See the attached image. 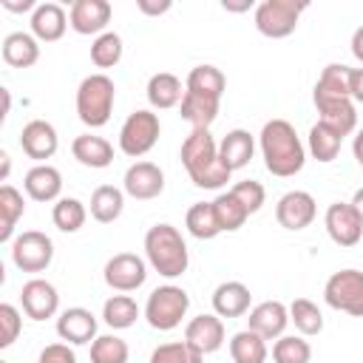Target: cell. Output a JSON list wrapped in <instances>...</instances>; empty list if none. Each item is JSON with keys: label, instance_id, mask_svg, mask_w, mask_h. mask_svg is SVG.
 I'll return each instance as SVG.
<instances>
[{"label": "cell", "instance_id": "cell-24", "mask_svg": "<svg viewBox=\"0 0 363 363\" xmlns=\"http://www.w3.org/2000/svg\"><path fill=\"white\" fill-rule=\"evenodd\" d=\"M252 153H255V139H252V133L244 130V128L227 130V136L218 142V156H221V162H224V167H227L230 173L247 167L250 159H252Z\"/></svg>", "mask_w": 363, "mask_h": 363}, {"label": "cell", "instance_id": "cell-32", "mask_svg": "<svg viewBox=\"0 0 363 363\" xmlns=\"http://www.w3.org/2000/svg\"><path fill=\"white\" fill-rule=\"evenodd\" d=\"M184 227H187V233H190L193 238H199V241L216 238V235L221 233V224H218V218H216L213 201H196V204L187 210V216H184Z\"/></svg>", "mask_w": 363, "mask_h": 363}, {"label": "cell", "instance_id": "cell-12", "mask_svg": "<svg viewBox=\"0 0 363 363\" xmlns=\"http://www.w3.org/2000/svg\"><path fill=\"white\" fill-rule=\"evenodd\" d=\"M326 233L337 247H354L357 241H363V218L357 216V210L349 201H335L326 207L323 216Z\"/></svg>", "mask_w": 363, "mask_h": 363}, {"label": "cell", "instance_id": "cell-51", "mask_svg": "<svg viewBox=\"0 0 363 363\" xmlns=\"http://www.w3.org/2000/svg\"><path fill=\"white\" fill-rule=\"evenodd\" d=\"M349 204H352V207L357 210V216L363 218V187H357V190H354V196H352V201H349Z\"/></svg>", "mask_w": 363, "mask_h": 363}, {"label": "cell", "instance_id": "cell-35", "mask_svg": "<svg viewBox=\"0 0 363 363\" xmlns=\"http://www.w3.org/2000/svg\"><path fill=\"white\" fill-rule=\"evenodd\" d=\"M289 323H295L298 335H303V337L323 332V315H320L318 303H312L309 298H295L289 303Z\"/></svg>", "mask_w": 363, "mask_h": 363}, {"label": "cell", "instance_id": "cell-43", "mask_svg": "<svg viewBox=\"0 0 363 363\" xmlns=\"http://www.w3.org/2000/svg\"><path fill=\"white\" fill-rule=\"evenodd\" d=\"M230 193L247 207V213L252 216V213H258L261 207H264V201H267V190H264V184L261 182H255V179H244V182H235L233 187H230Z\"/></svg>", "mask_w": 363, "mask_h": 363}, {"label": "cell", "instance_id": "cell-19", "mask_svg": "<svg viewBox=\"0 0 363 363\" xmlns=\"http://www.w3.org/2000/svg\"><path fill=\"white\" fill-rule=\"evenodd\" d=\"M111 3L108 0H77L71 3V11H68V23L77 34H105L108 23H111Z\"/></svg>", "mask_w": 363, "mask_h": 363}, {"label": "cell", "instance_id": "cell-9", "mask_svg": "<svg viewBox=\"0 0 363 363\" xmlns=\"http://www.w3.org/2000/svg\"><path fill=\"white\" fill-rule=\"evenodd\" d=\"M323 301L337 312H346L352 318H363V272L360 269L332 272L326 286H323Z\"/></svg>", "mask_w": 363, "mask_h": 363}, {"label": "cell", "instance_id": "cell-27", "mask_svg": "<svg viewBox=\"0 0 363 363\" xmlns=\"http://www.w3.org/2000/svg\"><path fill=\"white\" fill-rule=\"evenodd\" d=\"M3 60L11 68H31L40 60V40L28 31H11L3 40Z\"/></svg>", "mask_w": 363, "mask_h": 363}, {"label": "cell", "instance_id": "cell-30", "mask_svg": "<svg viewBox=\"0 0 363 363\" xmlns=\"http://www.w3.org/2000/svg\"><path fill=\"white\" fill-rule=\"evenodd\" d=\"M184 91H193V94H201V96H210V99H221L224 91H227V77L216 65H196L187 74Z\"/></svg>", "mask_w": 363, "mask_h": 363}, {"label": "cell", "instance_id": "cell-22", "mask_svg": "<svg viewBox=\"0 0 363 363\" xmlns=\"http://www.w3.org/2000/svg\"><path fill=\"white\" fill-rule=\"evenodd\" d=\"M23 187L28 193V199L34 201H60V193H62V173L54 167V164H34L26 179H23Z\"/></svg>", "mask_w": 363, "mask_h": 363}, {"label": "cell", "instance_id": "cell-25", "mask_svg": "<svg viewBox=\"0 0 363 363\" xmlns=\"http://www.w3.org/2000/svg\"><path fill=\"white\" fill-rule=\"evenodd\" d=\"M71 153L79 164L94 167V170H102L113 162V145L105 136H96V133H79L71 142Z\"/></svg>", "mask_w": 363, "mask_h": 363}, {"label": "cell", "instance_id": "cell-21", "mask_svg": "<svg viewBox=\"0 0 363 363\" xmlns=\"http://www.w3.org/2000/svg\"><path fill=\"white\" fill-rule=\"evenodd\" d=\"M68 26V14L60 3H37V9L31 11V34L40 43H57Z\"/></svg>", "mask_w": 363, "mask_h": 363}, {"label": "cell", "instance_id": "cell-31", "mask_svg": "<svg viewBox=\"0 0 363 363\" xmlns=\"http://www.w3.org/2000/svg\"><path fill=\"white\" fill-rule=\"evenodd\" d=\"M26 213V199L17 187L3 184L0 187V241H14V227L20 216Z\"/></svg>", "mask_w": 363, "mask_h": 363}, {"label": "cell", "instance_id": "cell-49", "mask_svg": "<svg viewBox=\"0 0 363 363\" xmlns=\"http://www.w3.org/2000/svg\"><path fill=\"white\" fill-rule=\"evenodd\" d=\"M352 153H354V159H357V164H360V170H363V128L354 133V139H352Z\"/></svg>", "mask_w": 363, "mask_h": 363}, {"label": "cell", "instance_id": "cell-34", "mask_svg": "<svg viewBox=\"0 0 363 363\" xmlns=\"http://www.w3.org/2000/svg\"><path fill=\"white\" fill-rule=\"evenodd\" d=\"M139 318V303L130 295H111L102 306V320L111 329H130Z\"/></svg>", "mask_w": 363, "mask_h": 363}, {"label": "cell", "instance_id": "cell-6", "mask_svg": "<svg viewBox=\"0 0 363 363\" xmlns=\"http://www.w3.org/2000/svg\"><path fill=\"white\" fill-rule=\"evenodd\" d=\"M187 309H190V295L176 284H164V286H156L147 295L145 320L159 332H170L182 323Z\"/></svg>", "mask_w": 363, "mask_h": 363}, {"label": "cell", "instance_id": "cell-7", "mask_svg": "<svg viewBox=\"0 0 363 363\" xmlns=\"http://www.w3.org/2000/svg\"><path fill=\"white\" fill-rule=\"evenodd\" d=\"M306 0H264L255 6V28L269 40H284L298 28Z\"/></svg>", "mask_w": 363, "mask_h": 363}, {"label": "cell", "instance_id": "cell-17", "mask_svg": "<svg viewBox=\"0 0 363 363\" xmlns=\"http://www.w3.org/2000/svg\"><path fill=\"white\" fill-rule=\"evenodd\" d=\"M57 335L62 343H71V346H85V343H94L99 335H96V318L91 309L85 306H71V309H62L60 318H57Z\"/></svg>", "mask_w": 363, "mask_h": 363}, {"label": "cell", "instance_id": "cell-46", "mask_svg": "<svg viewBox=\"0 0 363 363\" xmlns=\"http://www.w3.org/2000/svg\"><path fill=\"white\" fill-rule=\"evenodd\" d=\"M349 94L354 102H363V68H349Z\"/></svg>", "mask_w": 363, "mask_h": 363}, {"label": "cell", "instance_id": "cell-48", "mask_svg": "<svg viewBox=\"0 0 363 363\" xmlns=\"http://www.w3.org/2000/svg\"><path fill=\"white\" fill-rule=\"evenodd\" d=\"M352 54L357 62H363V26H357L352 34Z\"/></svg>", "mask_w": 363, "mask_h": 363}, {"label": "cell", "instance_id": "cell-2", "mask_svg": "<svg viewBox=\"0 0 363 363\" xmlns=\"http://www.w3.org/2000/svg\"><path fill=\"white\" fill-rule=\"evenodd\" d=\"M258 145H261L267 170L278 179H289V176L301 173L306 164V147H303L295 125L286 119L264 122V128L258 133Z\"/></svg>", "mask_w": 363, "mask_h": 363}, {"label": "cell", "instance_id": "cell-52", "mask_svg": "<svg viewBox=\"0 0 363 363\" xmlns=\"http://www.w3.org/2000/svg\"><path fill=\"white\" fill-rule=\"evenodd\" d=\"M221 6H224L227 11H247V9L252 6V3H250V0H244V3H233V0H224Z\"/></svg>", "mask_w": 363, "mask_h": 363}, {"label": "cell", "instance_id": "cell-26", "mask_svg": "<svg viewBox=\"0 0 363 363\" xmlns=\"http://www.w3.org/2000/svg\"><path fill=\"white\" fill-rule=\"evenodd\" d=\"M145 94H147V102H150L156 111H167V108L182 105V99H184V85H182V79H179L176 74L159 71V74H153V77L147 79Z\"/></svg>", "mask_w": 363, "mask_h": 363}, {"label": "cell", "instance_id": "cell-5", "mask_svg": "<svg viewBox=\"0 0 363 363\" xmlns=\"http://www.w3.org/2000/svg\"><path fill=\"white\" fill-rule=\"evenodd\" d=\"M116 102V85L108 74H88L77 88V116L88 128L108 125Z\"/></svg>", "mask_w": 363, "mask_h": 363}, {"label": "cell", "instance_id": "cell-18", "mask_svg": "<svg viewBox=\"0 0 363 363\" xmlns=\"http://www.w3.org/2000/svg\"><path fill=\"white\" fill-rule=\"evenodd\" d=\"M247 315V329H252L264 340H278L289 326V306H284L281 301H261Z\"/></svg>", "mask_w": 363, "mask_h": 363}, {"label": "cell", "instance_id": "cell-47", "mask_svg": "<svg viewBox=\"0 0 363 363\" xmlns=\"http://www.w3.org/2000/svg\"><path fill=\"white\" fill-rule=\"evenodd\" d=\"M136 9L142 11V14H150V17H156V14H164L167 9H170V0H136Z\"/></svg>", "mask_w": 363, "mask_h": 363}, {"label": "cell", "instance_id": "cell-8", "mask_svg": "<svg viewBox=\"0 0 363 363\" xmlns=\"http://www.w3.org/2000/svg\"><path fill=\"white\" fill-rule=\"evenodd\" d=\"M159 133H162L159 113L145 111V108L133 111V113H128V119L119 128V150L130 159H139L156 147Z\"/></svg>", "mask_w": 363, "mask_h": 363}, {"label": "cell", "instance_id": "cell-37", "mask_svg": "<svg viewBox=\"0 0 363 363\" xmlns=\"http://www.w3.org/2000/svg\"><path fill=\"white\" fill-rule=\"evenodd\" d=\"M85 218H88V210H85V204H82L79 199H74V196H62V199L54 204V210H51V221H54V227L62 230V233H77V230H82Z\"/></svg>", "mask_w": 363, "mask_h": 363}, {"label": "cell", "instance_id": "cell-40", "mask_svg": "<svg viewBox=\"0 0 363 363\" xmlns=\"http://www.w3.org/2000/svg\"><path fill=\"white\" fill-rule=\"evenodd\" d=\"M122 37L116 31H105L91 43V62L96 68H113L122 60Z\"/></svg>", "mask_w": 363, "mask_h": 363}, {"label": "cell", "instance_id": "cell-38", "mask_svg": "<svg viewBox=\"0 0 363 363\" xmlns=\"http://www.w3.org/2000/svg\"><path fill=\"white\" fill-rule=\"evenodd\" d=\"M340 145H343V136L335 133L332 128H326L323 122H315L309 128V153L318 159V162H332L337 153H340Z\"/></svg>", "mask_w": 363, "mask_h": 363}, {"label": "cell", "instance_id": "cell-29", "mask_svg": "<svg viewBox=\"0 0 363 363\" xmlns=\"http://www.w3.org/2000/svg\"><path fill=\"white\" fill-rule=\"evenodd\" d=\"M125 210V190L113 184H99L91 193V216L99 224H113Z\"/></svg>", "mask_w": 363, "mask_h": 363}, {"label": "cell", "instance_id": "cell-16", "mask_svg": "<svg viewBox=\"0 0 363 363\" xmlns=\"http://www.w3.org/2000/svg\"><path fill=\"white\" fill-rule=\"evenodd\" d=\"M20 303H23V312L31 318V320H45V318H54L57 309H60V295H57V286L45 278H31L23 284L20 289Z\"/></svg>", "mask_w": 363, "mask_h": 363}, {"label": "cell", "instance_id": "cell-3", "mask_svg": "<svg viewBox=\"0 0 363 363\" xmlns=\"http://www.w3.org/2000/svg\"><path fill=\"white\" fill-rule=\"evenodd\" d=\"M182 164H184L190 182L201 190H221L233 176L218 156V145H216L210 128H196L184 136Z\"/></svg>", "mask_w": 363, "mask_h": 363}, {"label": "cell", "instance_id": "cell-41", "mask_svg": "<svg viewBox=\"0 0 363 363\" xmlns=\"http://www.w3.org/2000/svg\"><path fill=\"white\" fill-rule=\"evenodd\" d=\"M130 349L119 335H99L91 343V363H128Z\"/></svg>", "mask_w": 363, "mask_h": 363}, {"label": "cell", "instance_id": "cell-23", "mask_svg": "<svg viewBox=\"0 0 363 363\" xmlns=\"http://www.w3.org/2000/svg\"><path fill=\"white\" fill-rule=\"evenodd\" d=\"M250 301H252V292H250L247 284L224 281L213 292V312L218 318H241V315L250 312Z\"/></svg>", "mask_w": 363, "mask_h": 363}, {"label": "cell", "instance_id": "cell-45", "mask_svg": "<svg viewBox=\"0 0 363 363\" xmlns=\"http://www.w3.org/2000/svg\"><path fill=\"white\" fill-rule=\"evenodd\" d=\"M37 363H77V354H74L71 343H48L40 352Z\"/></svg>", "mask_w": 363, "mask_h": 363}, {"label": "cell", "instance_id": "cell-1", "mask_svg": "<svg viewBox=\"0 0 363 363\" xmlns=\"http://www.w3.org/2000/svg\"><path fill=\"white\" fill-rule=\"evenodd\" d=\"M312 99L320 113L318 122H323L335 133L349 136L357 128V111H354V99L349 94V65L329 62L315 82Z\"/></svg>", "mask_w": 363, "mask_h": 363}, {"label": "cell", "instance_id": "cell-54", "mask_svg": "<svg viewBox=\"0 0 363 363\" xmlns=\"http://www.w3.org/2000/svg\"><path fill=\"white\" fill-rule=\"evenodd\" d=\"M0 363H9V360H0Z\"/></svg>", "mask_w": 363, "mask_h": 363}, {"label": "cell", "instance_id": "cell-11", "mask_svg": "<svg viewBox=\"0 0 363 363\" xmlns=\"http://www.w3.org/2000/svg\"><path fill=\"white\" fill-rule=\"evenodd\" d=\"M102 275H105V284L111 289H116V292H133V289H139L145 284L147 264L136 252H116L113 258H108Z\"/></svg>", "mask_w": 363, "mask_h": 363}, {"label": "cell", "instance_id": "cell-14", "mask_svg": "<svg viewBox=\"0 0 363 363\" xmlns=\"http://www.w3.org/2000/svg\"><path fill=\"white\" fill-rule=\"evenodd\" d=\"M122 190L136 201L156 199L164 190V173L153 162H133L122 176Z\"/></svg>", "mask_w": 363, "mask_h": 363}, {"label": "cell", "instance_id": "cell-53", "mask_svg": "<svg viewBox=\"0 0 363 363\" xmlns=\"http://www.w3.org/2000/svg\"><path fill=\"white\" fill-rule=\"evenodd\" d=\"M0 159H3V179H6V176H9V167H11V162H9V153L3 150V153H0Z\"/></svg>", "mask_w": 363, "mask_h": 363}, {"label": "cell", "instance_id": "cell-20", "mask_svg": "<svg viewBox=\"0 0 363 363\" xmlns=\"http://www.w3.org/2000/svg\"><path fill=\"white\" fill-rule=\"evenodd\" d=\"M184 340L199 352V354H213L221 349L224 343V323L216 312H204L196 315L187 326H184Z\"/></svg>", "mask_w": 363, "mask_h": 363}, {"label": "cell", "instance_id": "cell-33", "mask_svg": "<svg viewBox=\"0 0 363 363\" xmlns=\"http://www.w3.org/2000/svg\"><path fill=\"white\" fill-rule=\"evenodd\" d=\"M267 340L252 329H241L230 337V357L233 363H264L267 360Z\"/></svg>", "mask_w": 363, "mask_h": 363}, {"label": "cell", "instance_id": "cell-39", "mask_svg": "<svg viewBox=\"0 0 363 363\" xmlns=\"http://www.w3.org/2000/svg\"><path fill=\"white\" fill-rule=\"evenodd\" d=\"M272 360L275 363H309L312 346L303 335H281L272 343Z\"/></svg>", "mask_w": 363, "mask_h": 363}, {"label": "cell", "instance_id": "cell-15", "mask_svg": "<svg viewBox=\"0 0 363 363\" xmlns=\"http://www.w3.org/2000/svg\"><path fill=\"white\" fill-rule=\"evenodd\" d=\"M20 147L28 159H34L37 164H45V159H51L60 147V136L57 128L45 119H31L23 125L20 130Z\"/></svg>", "mask_w": 363, "mask_h": 363}, {"label": "cell", "instance_id": "cell-28", "mask_svg": "<svg viewBox=\"0 0 363 363\" xmlns=\"http://www.w3.org/2000/svg\"><path fill=\"white\" fill-rule=\"evenodd\" d=\"M218 108H221V99H210V96H201V94H193V91H184V99L179 105V113L184 122L196 128H210L218 116Z\"/></svg>", "mask_w": 363, "mask_h": 363}, {"label": "cell", "instance_id": "cell-4", "mask_svg": "<svg viewBox=\"0 0 363 363\" xmlns=\"http://www.w3.org/2000/svg\"><path fill=\"white\" fill-rule=\"evenodd\" d=\"M145 255H147V264L162 278H179L187 272V264H190V252L182 233L167 221L153 224L145 233Z\"/></svg>", "mask_w": 363, "mask_h": 363}, {"label": "cell", "instance_id": "cell-50", "mask_svg": "<svg viewBox=\"0 0 363 363\" xmlns=\"http://www.w3.org/2000/svg\"><path fill=\"white\" fill-rule=\"evenodd\" d=\"M3 9L9 11H28V9H37L34 0H26V3H14V0H3Z\"/></svg>", "mask_w": 363, "mask_h": 363}, {"label": "cell", "instance_id": "cell-10", "mask_svg": "<svg viewBox=\"0 0 363 363\" xmlns=\"http://www.w3.org/2000/svg\"><path fill=\"white\" fill-rule=\"evenodd\" d=\"M11 261L23 272H43L54 261V241L40 230H26L11 241Z\"/></svg>", "mask_w": 363, "mask_h": 363}, {"label": "cell", "instance_id": "cell-44", "mask_svg": "<svg viewBox=\"0 0 363 363\" xmlns=\"http://www.w3.org/2000/svg\"><path fill=\"white\" fill-rule=\"evenodd\" d=\"M23 329L20 309L14 303H0V349H9Z\"/></svg>", "mask_w": 363, "mask_h": 363}, {"label": "cell", "instance_id": "cell-36", "mask_svg": "<svg viewBox=\"0 0 363 363\" xmlns=\"http://www.w3.org/2000/svg\"><path fill=\"white\" fill-rule=\"evenodd\" d=\"M213 210H216V218H218V224H221V233H235V230H241L244 221L250 218L247 207H244L230 190H227V193H218V196L213 199Z\"/></svg>", "mask_w": 363, "mask_h": 363}, {"label": "cell", "instance_id": "cell-42", "mask_svg": "<svg viewBox=\"0 0 363 363\" xmlns=\"http://www.w3.org/2000/svg\"><path fill=\"white\" fill-rule=\"evenodd\" d=\"M150 363H204V354H199L187 340L162 343L150 352Z\"/></svg>", "mask_w": 363, "mask_h": 363}, {"label": "cell", "instance_id": "cell-13", "mask_svg": "<svg viewBox=\"0 0 363 363\" xmlns=\"http://www.w3.org/2000/svg\"><path fill=\"white\" fill-rule=\"evenodd\" d=\"M315 216H318V204H315L312 193H306V190H289V193H284V196L278 199V204H275V218H278V224H281L284 230H292V233L306 230V227L315 221Z\"/></svg>", "mask_w": 363, "mask_h": 363}]
</instances>
